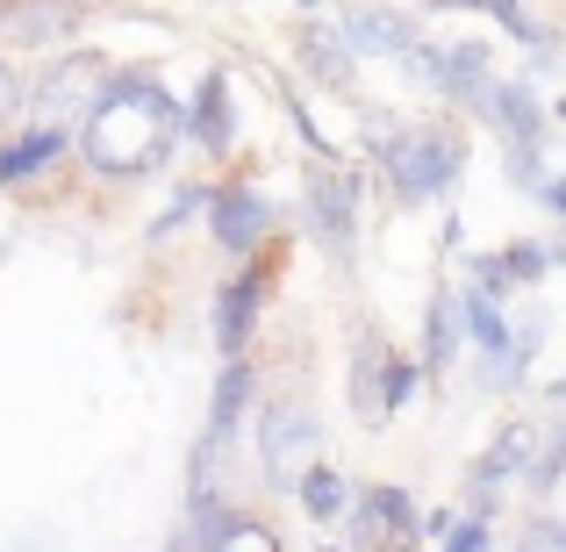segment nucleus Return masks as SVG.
<instances>
[{"label": "nucleus", "instance_id": "17", "mask_svg": "<svg viewBox=\"0 0 566 552\" xmlns=\"http://www.w3.org/2000/svg\"><path fill=\"white\" fill-rule=\"evenodd\" d=\"M302 58H308V65H316L331 86H345V80H352V51H345V43H331L323 29H308V37H302Z\"/></svg>", "mask_w": 566, "mask_h": 552}, {"label": "nucleus", "instance_id": "6", "mask_svg": "<svg viewBox=\"0 0 566 552\" xmlns=\"http://www.w3.org/2000/svg\"><path fill=\"white\" fill-rule=\"evenodd\" d=\"M316 452V416L308 402H273L265 409V473L273 481H294V467Z\"/></svg>", "mask_w": 566, "mask_h": 552}, {"label": "nucleus", "instance_id": "13", "mask_svg": "<svg viewBox=\"0 0 566 552\" xmlns=\"http://www.w3.org/2000/svg\"><path fill=\"white\" fill-rule=\"evenodd\" d=\"M187 137H193V144H208V152H222V144H230V80H222V72H208V80H201Z\"/></svg>", "mask_w": 566, "mask_h": 552}, {"label": "nucleus", "instance_id": "4", "mask_svg": "<svg viewBox=\"0 0 566 552\" xmlns=\"http://www.w3.org/2000/svg\"><path fill=\"white\" fill-rule=\"evenodd\" d=\"M337 43H345L352 58H409L416 29L401 22L395 8H380V0H352V8L337 14Z\"/></svg>", "mask_w": 566, "mask_h": 552}, {"label": "nucleus", "instance_id": "23", "mask_svg": "<svg viewBox=\"0 0 566 552\" xmlns=\"http://www.w3.org/2000/svg\"><path fill=\"white\" fill-rule=\"evenodd\" d=\"M430 8H473V14H481V8H488V0H430Z\"/></svg>", "mask_w": 566, "mask_h": 552}, {"label": "nucleus", "instance_id": "18", "mask_svg": "<svg viewBox=\"0 0 566 552\" xmlns=\"http://www.w3.org/2000/svg\"><path fill=\"white\" fill-rule=\"evenodd\" d=\"M374 524L395 531V539H409V531H416V510H409V496H401V488H374Z\"/></svg>", "mask_w": 566, "mask_h": 552}, {"label": "nucleus", "instance_id": "15", "mask_svg": "<svg viewBox=\"0 0 566 552\" xmlns=\"http://www.w3.org/2000/svg\"><path fill=\"white\" fill-rule=\"evenodd\" d=\"M345 502H352L345 473H331V467H308V473H302V510L316 517V524H331V517H345Z\"/></svg>", "mask_w": 566, "mask_h": 552}, {"label": "nucleus", "instance_id": "5", "mask_svg": "<svg viewBox=\"0 0 566 552\" xmlns=\"http://www.w3.org/2000/svg\"><path fill=\"white\" fill-rule=\"evenodd\" d=\"M208 230H216V244H222V251L251 259V251L265 244V230H273V208H265L251 187H222L216 201H208Z\"/></svg>", "mask_w": 566, "mask_h": 552}, {"label": "nucleus", "instance_id": "11", "mask_svg": "<svg viewBox=\"0 0 566 552\" xmlns=\"http://www.w3.org/2000/svg\"><path fill=\"white\" fill-rule=\"evenodd\" d=\"M57 158H65V129H29V137H14V144H0V187H22V180H36V173H51Z\"/></svg>", "mask_w": 566, "mask_h": 552}, {"label": "nucleus", "instance_id": "9", "mask_svg": "<svg viewBox=\"0 0 566 552\" xmlns=\"http://www.w3.org/2000/svg\"><path fill=\"white\" fill-rule=\"evenodd\" d=\"M481 108L495 115V129H502L510 144H531V152H538L545 115H538V101H531V86H524V80H510V86H502V80H488V86H481Z\"/></svg>", "mask_w": 566, "mask_h": 552}, {"label": "nucleus", "instance_id": "7", "mask_svg": "<svg viewBox=\"0 0 566 552\" xmlns=\"http://www.w3.org/2000/svg\"><path fill=\"white\" fill-rule=\"evenodd\" d=\"M308 201H316V230H323V244L337 251V265H352V244H359V187L345 180V173H323L316 187H308Z\"/></svg>", "mask_w": 566, "mask_h": 552}, {"label": "nucleus", "instance_id": "14", "mask_svg": "<svg viewBox=\"0 0 566 552\" xmlns=\"http://www.w3.org/2000/svg\"><path fill=\"white\" fill-rule=\"evenodd\" d=\"M244 395H251V373L230 360V366H222V387H216V409H208V438H201V452L230 445V430H237V409H244Z\"/></svg>", "mask_w": 566, "mask_h": 552}, {"label": "nucleus", "instance_id": "10", "mask_svg": "<svg viewBox=\"0 0 566 552\" xmlns=\"http://www.w3.org/2000/svg\"><path fill=\"white\" fill-rule=\"evenodd\" d=\"M259 273H237L230 288L216 294V345H222V360H237L244 352V337H251V323H259Z\"/></svg>", "mask_w": 566, "mask_h": 552}, {"label": "nucleus", "instance_id": "25", "mask_svg": "<svg viewBox=\"0 0 566 552\" xmlns=\"http://www.w3.org/2000/svg\"><path fill=\"white\" fill-rule=\"evenodd\" d=\"M559 115H566V101H559Z\"/></svg>", "mask_w": 566, "mask_h": 552}, {"label": "nucleus", "instance_id": "8", "mask_svg": "<svg viewBox=\"0 0 566 552\" xmlns=\"http://www.w3.org/2000/svg\"><path fill=\"white\" fill-rule=\"evenodd\" d=\"M459 316H467L473 345H481L488 360H495V373H502V381H516V373H524V360H516V345H510V316H502V302L481 288V280H473V288L459 294Z\"/></svg>", "mask_w": 566, "mask_h": 552}, {"label": "nucleus", "instance_id": "21", "mask_svg": "<svg viewBox=\"0 0 566 552\" xmlns=\"http://www.w3.org/2000/svg\"><path fill=\"white\" fill-rule=\"evenodd\" d=\"M538 201L553 208V216H566V180H538Z\"/></svg>", "mask_w": 566, "mask_h": 552}, {"label": "nucleus", "instance_id": "22", "mask_svg": "<svg viewBox=\"0 0 566 552\" xmlns=\"http://www.w3.org/2000/svg\"><path fill=\"white\" fill-rule=\"evenodd\" d=\"M14 101H22V86H14V72H8V65H0V115H8V108H14Z\"/></svg>", "mask_w": 566, "mask_h": 552}, {"label": "nucleus", "instance_id": "19", "mask_svg": "<svg viewBox=\"0 0 566 552\" xmlns=\"http://www.w3.org/2000/svg\"><path fill=\"white\" fill-rule=\"evenodd\" d=\"M444 552H488V517H452L444 524Z\"/></svg>", "mask_w": 566, "mask_h": 552}, {"label": "nucleus", "instance_id": "12", "mask_svg": "<svg viewBox=\"0 0 566 552\" xmlns=\"http://www.w3.org/2000/svg\"><path fill=\"white\" fill-rule=\"evenodd\" d=\"M201 552H280V539L259 517H222L216 524V502H208V488H201Z\"/></svg>", "mask_w": 566, "mask_h": 552}, {"label": "nucleus", "instance_id": "24", "mask_svg": "<svg viewBox=\"0 0 566 552\" xmlns=\"http://www.w3.org/2000/svg\"><path fill=\"white\" fill-rule=\"evenodd\" d=\"M302 8H331V0H302Z\"/></svg>", "mask_w": 566, "mask_h": 552}, {"label": "nucleus", "instance_id": "1", "mask_svg": "<svg viewBox=\"0 0 566 552\" xmlns=\"http://www.w3.org/2000/svg\"><path fill=\"white\" fill-rule=\"evenodd\" d=\"M172 137H180V101L151 72H108L94 108L80 115V152L108 180H137V173L166 166Z\"/></svg>", "mask_w": 566, "mask_h": 552}, {"label": "nucleus", "instance_id": "20", "mask_svg": "<svg viewBox=\"0 0 566 552\" xmlns=\"http://www.w3.org/2000/svg\"><path fill=\"white\" fill-rule=\"evenodd\" d=\"M516 552H566V524H553V517H538V524L524 531V545Z\"/></svg>", "mask_w": 566, "mask_h": 552}, {"label": "nucleus", "instance_id": "2", "mask_svg": "<svg viewBox=\"0 0 566 552\" xmlns=\"http://www.w3.org/2000/svg\"><path fill=\"white\" fill-rule=\"evenodd\" d=\"M459 166H467V152H459V137H444V129H416V137H395L380 152L387 187H395V201H409V208L438 201V194L459 180Z\"/></svg>", "mask_w": 566, "mask_h": 552}, {"label": "nucleus", "instance_id": "3", "mask_svg": "<svg viewBox=\"0 0 566 552\" xmlns=\"http://www.w3.org/2000/svg\"><path fill=\"white\" fill-rule=\"evenodd\" d=\"M101 80H108V65H101L94 51H72V58H57V65L43 72V86H36V108H43V123H51V129H65L80 108H94Z\"/></svg>", "mask_w": 566, "mask_h": 552}, {"label": "nucleus", "instance_id": "16", "mask_svg": "<svg viewBox=\"0 0 566 552\" xmlns=\"http://www.w3.org/2000/svg\"><path fill=\"white\" fill-rule=\"evenodd\" d=\"M452 352H459V302H452V294H438V302H430V352H423L430 381L452 366Z\"/></svg>", "mask_w": 566, "mask_h": 552}]
</instances>
